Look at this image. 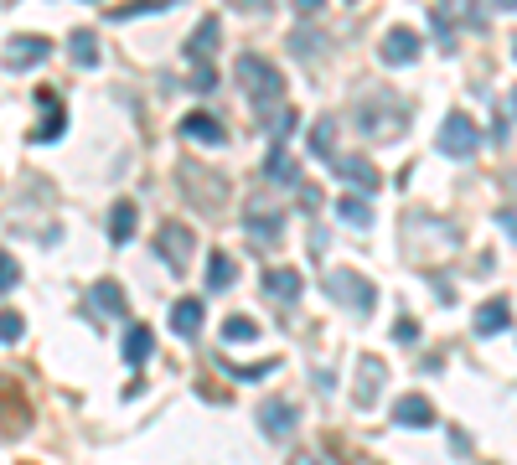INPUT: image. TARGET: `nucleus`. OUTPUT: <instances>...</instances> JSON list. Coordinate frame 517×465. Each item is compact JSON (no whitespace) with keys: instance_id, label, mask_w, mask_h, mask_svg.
Returning <instances> with one entry per match:
<instances>
[{"instance_id":"f704fd0d","label":"nucleus","mask_w":517,"mask_h":465,"mask_svg":"<svg viewBox=\"0 0 517 465\" xmlns=\"http://www.w3.org/2000/svg\"><path fill=\"white\" fill-rule=\"evenodd\" d=\"M393 336H399V341H419V326H414V321H399V326H393Z\"/></svg>"},{"instance_id":"412c9836","label":"nucleus","mask_w":517,"mask_h":465,"mask_svg":"<svg viewBox=\"0 0 517 465\" xmlns=\"http://www.w3.org/2000/svg\"><path fill=\"white\" fill-rule=\"evenodd\" d=\"M202 310H207V305H202L197 295L176 300V310H171V331H176V336H192V331L202 326Z\"/></svg>"},{"instance_id":"dca6fc26","label":"nucleus","mask_w":517,"mask_h":465,"mask_svg":"<svg viewBox=\"0 0 517 465\" xmlns=\"http://www.w3.org/2000/svg\"><path fill=\"white\" fill-rule=\"evenodd\" d=\"M218 42H223V26H218V16H207L187 37V47H181V52H187V62H207L212 52H218Z\"/></svg>"},{"instance_id":"1a4fd4ad","label":"nucleus","mask_w":517,"mask_h":465,"mask_svg":"<svg viewBox=\"0 0 517 465\" xmlns=\"http://www.w3.org/2000/svg\"><path fill=\"white\" fill-rule=\"evenodd\" d=\"M37 109H42V124L32 130V140H37V145H52L57 135L68 130V109H63V99H57L52 88H42V93H37Z\"/></svg>"},{"instance_id":"473e14b6","label":"nucleus","mask_w":517,"mask_h":465,"mask_svg":"<svg viewBox=\"0 0 517 465\" xmlns=\"http://www.w3.org/2000/svg\"><path fill=\"white\" fill-rule=\"evenodd\" d=\"M507 135H512V114H507V104H502V114L492 119V140H497V145H507Z\"/></svg>"},{"instance_id":"7ed1b4c3","label":"nucleus","mask_w":517,"mask_h":465,"mask_svg":"<svg viewBox=\"0 0 517 465\" xmlns=\"http://www.w3.org/2000/svg\"><path fill=\"white\" fill-rule=\"evenodd\" d=\"M326 295L337 300V305H347V310H357V316H368V310L378 305L373 279H362V274H357V269H347V264L326 269Z\"/></svg>"},{"instance_id":"39448f33","label":"nucleus","mask_w":517,"mask_h":465,"mask_svg":"<svg viewBox=\"0 0 517 465\" xmlns=\"http://www.w3.org/2000/svg\"><path fill=\"white\" fill-rule=\"evenodd\" d=\"M192 248H197V238H192L187 223H166V228L156 233V254L166 259L171 274H187V269H192Z\"/></svg>"},{"instance_id":"2f4dec72","label":"nucleus","mask_w":517,"mask_h":465,"mask_svg":"<svg viewBox=\"0 0 517 465\" xmlns=\"http://www.w3.org/2000/svg\"><path fill=\"white\" fill-rule=\"evenodd\" d=\"M192 88H197V93H212V88H218V73H212V62H207V68L197 62V73H192Z\"/></svg>"},{"instance_id":"4c0bfd02","label":"nucleus","mask_w":517,"mask_h":465,"mask_svg":"<svg viewBox=\"0 0 517 465\" xmlns=\"http://www.w3.org/2000/svg\"><path fill=\"white\" fill-rule=\"evenodd\" d=\"M290 465H321V460H316L311 450H300V455H290Z\"/></svg>"},{"instance_id":"58836bf2","label":"nucleus","mask_w":517,"mask_h":465,"mask_svg":"<svg viewBox=\"0 0 517 465\" xmlns=\"http://www.w3.org/2000/svg\"><path fill=\"white\" fill-rule=\"evenodd\" d=\"M512 6H517V0H497V11H502V16H512Z\"/></svg>"},{"instance_id":"a878e982","label":"nucleus","mask_w":517,"mask_h":465,"mask_svg":"<svg viewBox=\"0 0 517 465\" xmlns=\"http://www.w3.org/2000/svg\"><path fill=\"white\" fill-rule=\"evenodd\" d=\"M337 217H342V223H352V228H368L373 223V207L362 202V197H337Z\"/></svg>"},{"instance_id":"f257e3e1","label":"nucleus","mask_w":517,"mask_h":465,"mask_svg":"<svg viewBox=\"0 0 517 465\" xmlns=\"http://www.w3.org/2000/svg\"><path fill=\"white\" fill-rule=\"evenodd\" d=\"M238 83H243V93L254 99V114H259L264 124H269V114L285 104V73H280L269 57H259V52H243V57H238Z\"/></svg>"},{"instance_id":"bb28decb","label":"nucleus","mask_w":517,"mask_h":465,"mask_svg":"<svg viewBox=\"0 0 517 465\" xmlns=\"http://www.w3.org/2000/svg\"><path fill=\"white\" fill-rule=\"evenodd\" d=\"M269 176H275L280 186H300V166L290 161V155L275 145V155H269Z\"/></svg>"},{"instance_id":"9d476101","label":"nucleus","mask_w":517,"mask_h":465,"mask_svg":"<svg viewBox=\"0 0 517 465\" xmlns=\"http://www.w3.org/2000/svg\"><path fill=\"white\" fill-rule=\"evenodd\" d=\"M326 161L347 186H357V192H378V166L373 161H362V155H326Z\"/></svg>"},{"instance_id":"6e6552de","label":"nucleus","mask_w":517,"mask_h":465,"mask_svg":"<svg viewBox=\"0 0 517 465\" xmlns=\"http://www.w3.org/2000/svg\"><path fill=\"white\" fill-rule=\"evenodd\" d=\"M419 52H424V42H419L414 26H393L383 37V47H378V57L388 62V68H404V62H414Z\"/></svg>"},{"instance_id":"4be33fe9","label":"nucleus","mask_w":517,"mask_h":465,"mask_svg":"<svg viewBox=\"0 0 517 465\" xmlns=\"http://www.w3.org/2000/svg\"><path fill=\"white\" fill-rule=\"evenodd\" d=\"M280 223H285L280 212H254L243 228H249V238H254V243H264V248H269V243H280V233H285Z\"/></svg>"},{"instance_id":"4468645a","label":"nucleus","mask_w":517,"mask_h":465,"mask_svg":"<svg viewBox=\"0 0 517 465\" xmlns=\"http://www.w3.org/2000/svg\"><path fill=\"white\" fill-rule=\"evenodd\" d=\"M393 424H399V429H430L435 424V403L424 393H409V398L393 403Z\"/></svg>"},{"instance_id":"aec40b11","label":"nucleus","mask_w":517,"mask_h":465,"mask_svg":"<svg viewBox=\"0 0 517 465\" xmlns=\"http://www.w3.org/2000/svg\"><path fill=\"white\" fill-rule=\"evenodd\" d=\"M150 352H156V331H150V326H130V336H125V362H130V367H145Z\"/></svg>"},{"instance_id":"5701e85b","label":"nucleus","mask_w":517,"mask_h":465,"mask_svg":"<svg viewBox=\"0 0 517 465\" xmlns=\"http://www.w3.org/2000/svg\"><path fill=\"white\" fill-rule=\"evenodd\" d=\"M135 202H114V212H109V238L114 243H130L135 238Z\"/></svg>"},{"instance_id":"cd10ccee","label":"nucleus","mask_w":517,"mask_h":465,"mask_svg":"<svg viewBox=\"0 0 517 465\" xmlns=\"http://www.w3.org/2000/svg\"><path fill=\"white\" fill-rule=\"evenodd\" d=\"M176 0H125L119 11H109L114 21H135V16H145V11H171Z\"/></svg>"},{"instance_id":"6ab92c4d","label":"nucleus","mask_w":517,"mask_h":465,"mask_svg":"<svg viewBox=\"0 0 517 465\" xmlns=\"http://www.w3.org/2000/svg\"><path fill=\"white\" fill-rule=\"evenodd\" d=\"M264 290L275 295V300H300L306 279H300V269H269V274H264Z\"/></svg>"},{"instance_id":"f03ea898","label":"nucleus","mask_w":517,"mask_h":465,"mask_svg":"<svg viewBox=\"0 0 517 465\" xmlns=\"http://www.w3.org/2000/svg\"><path fill=\"white\" fill-rule=\"evenodd\" d=\"M404 124H409V104L399 99V93H368V99L357 104V130L373 135L378 145L399 140Z\"/></svg>"},{"instance_id":"e433bc0d","label":"nucleus","mask_w":517,"mask_h":465,"mask_svg":"<svg viewBox=\"0 0 517 465\" xmlns=\"http://www.w3.org/2000/svg\"><path fill=\"white\" fill-rule=\"evenodd\" d=\"M290 6H295L300 16H316V11H321V0H290Z\"/></svg>"},{"instance_id":"9b49d317","label":"nucleus","mask_w":517,"mask_h":465,"mask_svg":"<svg viewBox=\"0 0 517 465\" xmlns=\"http://www.w3.org/2000/svg\"><path fill=\"white\" fill-rule=\"evenodd\" d=\"M383 383H388V367L378 362V357H362L357 362V409H373V403H378V393H383Z\"/></svg>"},{"instance_id":"0eeeda50","label":"nucleus","mask_w":517,"mask_h":465,"mask_svg":"<svg viewBox=\"0 0 517 465\" xmlns=\"http://www.w3.org/2000/svg\"><path fill=\"white\" fill-rule=\"evenodd\" d=\"M52 57V42L47 37H11L6 42V68L11 73H32L37 62H47Z\"/></svg>"},{"instance_id":"b1692460","label":"nucleus","mask_w":517,"mask_h":465,"mask_svg":"<svg viewBox=\"0 0 517 465\" xmlns=\"http://www.w3.org/2000/svg\"><path fill=\"white\" fill-rule=\"evenodd\" d=\"M233 279H238V264H233L228 254H212V259H207V290H228Z\"/></svg>"},{"instance_id":"a211bd4d","label":"nucleus","mask_w":517,"mask_h":465,"mask_svg":"<svg viewBox=\"0 0 517 465\" xmlns=\"http://www.w3.org/2000/svg\"><path fill=\"white\" fill-rule=\"evenodd\" d=\"M68 52H73V62H78V68H99V62H104L99 31H73V37H68Z\"/></svg>"},{"instance_id":"f3484780","label":"nucleus","mask_w":517,"mask_h":465,"mask_svg":"<svg viewBox=\"0 0 517 465\" xmlns=\"http://www.w3.org/2000/svg\"><path fill=\"white\" fill-rule=\"evenodd\" d=\"M512 326V300L502 295V300H486L481 310H476V336H497V331H507Z\"/></svg>"},{"instance_id":"423d86ee","label":"nucleus","mask_w":517,"mask_h":465,"mask_svg":"<svg viewBox=\"0 0 517 465\" xmlns=\"http://www.w3.org/2000/svg\"><path fill=\"white\" fill-rule=\"evenodd\" d=\"M476 145H481V135H476L471 114H461V109H455V114L440 124V150L450 155V161H471V155H476Z\"/></svg>"},{"instance_id":"f8f14e48","label":"nucleus","mask_w":517,"mask_h":465,"mask_svg":"<svg viewBox=\"0 0 517 465\" xmlns=\"http://www.w3.org/2000/svg\"><path fill=\"white\" fill-rule=\"evenodd\" d=\"M295 409H290V403L285 398H264L259 403V429H264V440H285V434L295 429Z\"/></svg>"},{"instance_id":"c9c22d12","label":"nucleus","mask_w":517,"mask_h":465,"mask_svg":"<svg viewBox=\"0 0 517 465\" xmlns=\"http://www.w3.org/2000/svg\"><path fill=\"white\" fill-rule=\"evenodd\" d=\"M228 6H233V11H264L269 0H228Z\"/></svg>"},{"instance_id":"393cba45","label":"nucleus","mask_w":517,"mask_h":465,"mask_svg":"<svg viewBox=\"0 0 517 465\" xmlns=\"http://www.w3.org/2000/svg\"><path fill=\"white\" fill-rule=\"evenodd\" d=\"M331 145H337V124H331V114H326V119L311 124V155H321V161H326V155H337Z\"/></svg>"},{"instance_id":"c85d7f7f","label":"nucleus","mask_w":517,"mask_h":465,"mask_svg":"<svg viewBox=\"0 0 517 465\" xmlns=\"http://www.w3.org/2000/svg\"><path fill=\"white\" fill-rule=\"evenodd\" d=\"M223 336H228V341H259V321H249V316H228V321H223Z\"/></svg>"},{"instance_id":"72a5a7b5","label":"nucleus","mask_w":517,"mask_h":465,"mask_svg":"<svg viewBox=\"0 0 517 465\" xmlns=\"http://www.w3.org/2000/svg\"><path fill=\"white\" fill-rule=\"evenodd\" d=\"M233 378H269V372H275V362H259V367H228Z\"/></svg>"},{"instance_id":"2eb2a0df","label":"nucleus","mask_w":517,"mask_h":465,"mask_svg":"<svg viewBox=\"0 0 517 465\" xmlns=\"http://www.w3.org/2000/svg\"><path fill=\"white\" fill-rule=\"evenodd\" d=\"M88 305L99 310V316H125L130 310V295L119 279H99V285H88Z\"/></svg>"},{"instance_id":"c756f323","label":"nucleus","mask_w":517,"mask_h":465,"mask_svg":"<svg viewBox=\"0 0 517 465\" xmlns=\"http://www.w3.org/2000/svg\"><path fill=\"white\" fill-rule=\"evenodd\" d=\"M21 285V269H16V259L11 254H0V295H11Z\"/></svg>"},{"instance_id":"20e7f679","label":"nucleus","mask_w":517,"mask_h":465,"mask_svg":"<svg viewBox=\"0 0 517 465\" xmlns=\"http://www.w3.org/2000/svg\"><path fill=\"white\" fill-rule=\"evenodd\" d=\"M32 429V398L16 378H0V434L6 440H21V434Z\"/></svg>"},{"instance_id":"7c9ffc66","label":"nucleus","mask_w":517,"mask_h":465,"mask_svg":"<svg viewBox=\"0 0 517 465\" xmlns=\"http://www.w3.org/2000/svg\"><path fill=\"white\" fill-rule=\"evenodd\" d=\"M21 331H26V321L16 310H0V341H21Z\"/></svg>"},{"instance_id":"ddd939ff","label":"nucleus","mask_w":517,"mask_h":465,"mask_svg":"<svg viewBox=\"0 0 517 465\" xmlns=\"http://www.w3.org/2000/svg\"><path fill=\"white\" fill-rule=\"evenodd\" d=\"M181 135H187L192 145H228V130H223V119L218 114H187L176 124Z\"/></svg>"}]
</instances>
